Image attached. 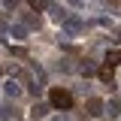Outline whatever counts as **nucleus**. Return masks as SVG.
<instances>
[{
    "mask_svg": "<svg viewBox=\"0 0 121 121\" xmlns=\"http://www.w3.org/2000/svg\"><path fill=\"white\" fill-rule=\"evenodd\" d=\"M79 33H82V21H79V18H73V15H67V18L60 21V36L73 39V36H79Z\"/></svg>",
    "mask_w": 121,
    "mask_h": 121,
    "instance_id": "f257e3e1",
    "label": "nucleus"
},
{
    "mask_svg": "<svg viewBox=\"0 0 121 121\" xmlns=\"http://www.w3.org/2000/svg\"><path fill=\"white\" fill-rule=\"evenodd\" d=\"M52 106H58V109H73V94L64 88H55L52 91Z\"/></svg>",
    "mask_w": 121,
    "mask_h": 121,
    "instance_id": "f03ea898",
    "label": "nucleus"
},
{
    "mask_svg": "<svg viewBox=\"0 0 121 121\" xmlns=\"http://www.w3.org/2000/svg\"><path fill=\"white\" fill-rule=\"evenodd\" d=\"M15 118H18V109L12 106V100L0 106V121H15Z\"/></svg>",
    "mask_w": 121,
    "mask_h": 121,
    "instance_id": "7ed1b4c3",
    "label": "nucleus"
},
{
    "mask_svg": "<svg viewBox=\"0 0 121 121\" xmlns=\"http://www.w3.org/2000/svg\"><path fill=\"white\" fill-rule=\"evenodd\" d=\"M103 112H109V118H118V115H121V100L112 97L109 103H103Z\"/></svg>",
    "mask_w": 121,
    "mask_h": 121,
    "instance_id": "20e7f679",
    "label": "nucleus"
},
{
    "mask_svg": "<svg viewBox=\"0 0 121 121\" xmlns=\"http://www.w3.org/2000/svg\"><path fill=\"white\" fill-rule=\"evenodd\" d=\"M3 91H6V97H9V100L21 97V85H18V82H12V79H9V82H3Z\"/></svg>",
    "mask_w": 121,
    "mask_h": 121,
    "instance_id": "39448f33",
    "label": "nucleus"
},
{
    "mask_svg": "<svg viewBox=\"0 0 121 121\" xmlns=\"http://www.w3.org/2000/svg\"><path fill=\"white\" fill-rule=\"evenodd\" d=\"M88 115H91V118H97V115H103V100H97V97H91V100H88Z\"/></svg>",
    "mask_w": 121,
    "mask_h": 121,
    "instance_id": "423d86ee",
    "label": "nucleus"
},
{
    "mask_svg": "<svg viewBox=\"0 0 121 121\" xmlns=\"http://www.w3.org/2000/svg\"><path fill=\"white\" fill-rule=\"evenodd\" d=\"M48 109H52L48 103H36L33 109H30V115H33V118H45V115H48Z\"/></svg>",
    "mask_w": 121,
    "mask_h": 121,
    "instance_id": "0eeeda50",
    "label": "nucleus"
},
{
    "mask_svg": "<svg viewBox=\"0 0 121 121\" xmlns=\"http://www.w3.org/2000/svg\"><path fill=\"white\" fill-rule=\"evenodd\" d=\"M100 82H103V85H109V88H115V79H112V67L100 70Z\"/></svg>",
    "mask_w": 121,
    "mask_h": 121,
    "instance_id": "6e6552de",
    "label": "nucleus"
},
{
    "mask_svg": "<svg viewBox=\"0 0 121 121\" xmlns=\"http://www.w3.org/2000/svg\"><path fill=\"white\" fill-rule=\"evenodd\" d=\"M45 9H48V12H52V21H64V18H67V12H64V9H60V6H45Z\"/></svg>",
    "mask_w": 121,
    "mask_h": 121,
    "instance_id": "1a4fd4ad",
    "label": "nucleus"
},
{
    "mask_svg": "<svg viewBox=\"0 0 121 121\" xmlns=\"http://www.w3.org/2000/svg\"><path fill=\"white\" fill-rule=\"evenodd\" d=\"M121 64V52H106V67H118Z\"/></svg>",
    "mask_w": 121,
    "mask_h": 121,
    "instance_id": "9d476101",
    "label": "nucleus"
},
{
    "mask_svg": "<svg viewBox=\"0 0 121 121\" xmlns=\"http://www.w3.org/2000/svg\"><path fill=\"white\" fill-rule=\"evenodd\" d=\"M12 39H27V27L24 24H12Z\"/></svg>",
    "mask_w": 121,
    "mask_h": 121,
    "instance_id": "9b49d317",
    "label": "nucleus"
},
{
    "mask_svg": "<svg viewBox=\"0 0 121 121\" xmlns=\"http://www.w3.org/2000/svg\"><path fill=\"white\" fill-rule=\"evenodd\" d=\"M79 70H82V76H94V73H97V67H94L91 60H85V64H82Z\"/></svg>",
    "mask_w": 121,
    "mask_h": 121,
    "instance_id": "f8f14e48",
    "label": "nucleus"
},
{
    "mask_svg": "<svg viewBox=\"0 0 121 121\" xmlns=\"http://www.w3.org/2000/svg\"><path fill=\"white\" fill-rule=\"evenodd\" d=\"M24 24H27V27H39V18H36V15H24Z\"/></svg>",
    "mask_w": 121,
    "mask_h": 121,
    "instance_id": "ddd939ff",
    "label": "nucleus"
},
{
    "mask_svg": "<svg viewBox=\"0 0 121 121\" xmlns=\"http://www.w3.org/2000/svg\"><path fill=\"white\" fill-rule=\"evenodd\" d=\"M58 70H60V73H70L73 64H70V60H58Z\"/></svg>",
    "mask_w": 121,
    "mask_h": 121,
    "instance_id": "4468645a",
    "label": "nucleus"
},
{
    "mask_svg": "<svg viewBox=\"0 0 121 121\" xmlns=\"http://www.w3.org/2000/svg\"><path fill=\"white\" fill-rule=\"evenodd\" d=\"M30 6H33V9H45V6H48V3H45V0H27Z\"/></svg>",
    "mask_w": 121,
    "mask_h": 121,
    "instance_id": "2eb2a0df",
    "label": "nucleus"
},
{
    "mask_svg": "<svg viewBox=\"0 0 121 121\" xmlns=\"http://www.w3.org/2000/svg\"><path fill=\"white\" fill-rule=\"evenodd\" d=\"M3 6H6V9H9V12H12L15 6H18V0H3Z\"/></svg>",
    "mask_w": 121,
    "mask_h": 121,
    "instance_id": "dca6fc26",
    "label": "nucleus"
},
{
    "mask_svg": "<svg viewBox=\"0 0 121 121\" xmlns=\"http://www.w3.org/2000/svg\"><path fill=\"white\" fill-rule=\"evenodd\" d=\"M70 3H73V6H85V0H70Z\"/></svg>",
    "mask_w": 121,
    "mask_h": 121,
    "instance_id": "f3484780",
    "label": "nucleus"
},
{
    "mask_svg": "<svg viewBox=\"0 0 121 121\" xmlns=\"http://www.w3.org/2000/svg\"><path fill=\"white\" fill-rule=\"evenodd\" d=\"M52 121H70V118H67V115H58V118H52Z\"/></svg>",
    "mask_w": 121,
    "mask_h": 121,
    "instance_id": "a211bd4d",
    "label": "nucleus"
},
{
    "mask_svg": "<svg viewBox=\"0 0 121 121\" xmlns=\"http://www.w3.org/2000/svg\"><path fill=\"white\" fill-rule=\"evenodd\" d=\"M118 43H121V30H118Z\"/></svg>",
    "mask_w": 121,
    "mask_h": 121,
    "instance_id": "6ab92c4d",
    "label": "nucleus"
}]
</instances>
